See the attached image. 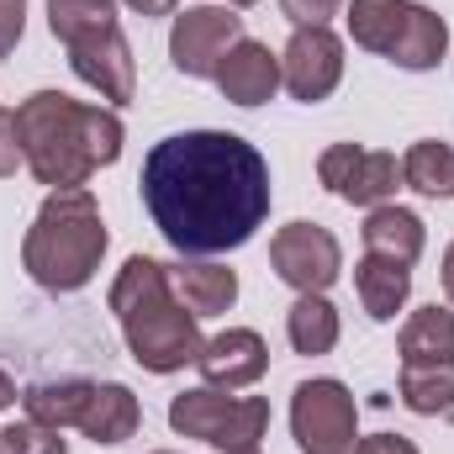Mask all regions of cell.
Returning <instances> with one entry per match:
<instances>
[{
  "label": "cell",
  "mask_w": 454,
  "mask_h": 454,
  "mask_svg": "<svg viewBox=\"0 0 454 454\" xmlns=\"http://www.w3.org/2000/svg\"><path fill=\"white\" fill-rule=\"evenodd\" d=\"M159 238L185 259L243 248L270 217V164L238 132H175L148 148L137 175Z\"/></svg>",
  "instance_id": "cell-1"
},
{
  "label": "cell",
  "mask_w": 454,
  "mask_h": 454,
  "mask_svg": "<svg viewBox=\"0 0 454 454\" xmlns=\"http://www.w3.org/2000/svg\"><path fill=\"white\" fill-rule=\"evenodd\" d=\"M16 127H21V159L48 191L90 185V175L116 164L127 143L116 106H85L64 90L27 96L16 106Z\"/></svg>",
  "instance_id": "cell-2"
},
{
  "label": "cell",
  "mask_w": 454,
  "mask_h": 454,
  "mask_svg": "<svg viewBox=\"0 0 454 454\" xmlns=\"http://www.w3.org/2000/svg\"><path fill=\"white\" fill-rule=\"evenodd\" d=\"M112 312L121 323V339L127 354L148 370V375H175L185 364H196L201 354V328L196 317L185 312V301L175 296L169 286V264L148 259V254H132L112 280Z\"/></svg>",
  "instance_id": "cell-3"
},
{
  "label": "cell",
  "mask_w": 454,
  "mask_h": 454,
  "mask_svg": "<svg viewBox=\"0 0 454 454\" xmlns=\"http://www.w3.org/2000/svg\"><path fill=\"white\" fill-rule=\"evenodd\" d=\"M106 243H112V232L101 223V207H96L90 185L48 191L43 212L32 217L27 238H21V264L43 291L69 296V291H85L96 280V270L106 259Z\"/></svg>",
  "instance_id": "cell-4"
},
{
  "label": "cell",
  "mask_w": 454,
  "mask_h": 454,
  "mask_svg": "<svg viewBox=\"0 0 454 454\" xmlns=\"http://www.w3.org/2000/svg\"><path fill=\"white\" fill-rule=\"evenodd\" d=\"M169 428L180 439H201L212 450H259L264 428H270V402L264 396H232L217 386H196L180 391L169 402Z\"/></svg>",
  "instance_id": "cell-5"
},
{
  "label": "cell",
  "mask_w": 454,
  "mask_h": 454,
  "mask_svg": "<svg viewBox=\"0 0 454 454\" xmlns=\"http://www.w3.org/2000/svg\"><path fill=\"white\" fill-rule=\"evenodd\" d=\"M291 434H296L301 454H354L359 450V402H354V391L333 375L301 380L291 391Z\"/></svg>",
  "instance_id": "cell-6"
},
{
  "label": "cell",
  "mask_w": 454,
  "mask_h": 454,
  "mask_svg": "<svg viewBox=\"0 0 454 454\" xmlns=\"http://www.w3.org/2000/svg\"><path fill=\"white\" fill-rule=\"evenodd\" d=\"M243 43V16L232 5H185L175 11L169 59L185 80H217L223 59Z\"/></svg>",
  "instance_id": "cell-7"
},
{
  "label": "cell",
  "mask_w": 454,
  "mask_h": 454,
  "mask_svg": "<svg viewBox=\"0 0 454 454\" xmlns=\"http://www.w3.org/2000/svg\"><path fill=\"white\" fill-rule=\"evenodd\" d=\"M270 264L296 296H307V291L328 296V286L343 275V248L323 223H286L270 238Z\"/></svg>",
  "instance_id": "cell-8"
},
{
  "label": "cell",
  "mask_w": 454,
  "mask_h": 454,
  "mask_svg": "<svg viewBox=\"0 0 454 454\" xmlns=\"http://www.w3.org/2000/svg\"><path fill=\"white\" fill-rule=\"evenodd\" d=\"M317 180L348 207H386L402 185V164H396V153H380V148L333 143L317 159Z\"/></svg>",
  "instance_id": "cell-9"
},
{
  "label": "cell",
  "mask_w": 454,
  "mask_h": 454,
  "mask_svg": "<svg viewBox=\"0 0 454 454\" xmlns=\"http://www.w3.org/2000/svg\"><path fill=\"white\" fill-rule=\"evenodd\" d=\"M339 80H343V37L328 32V27H296L286 53H280V85L296 101L317 106L339 90Z\"/></svg>",
  "instance_id": "cell-10"
},
{
  "label": "cell",
  "mask_w": 454,
  "mask_h": 454,
  "mask_svg": "<svg viewBox=\"0 0 454 454\" xmlns=\"http://www.w3.org/2000/svg\"><path fill=\"white\" fill-rule=\"evenodd\" d=\"M196 370H201V380L217 386V391H248V386L264 380V370H270V343L259 339L254 328H227V333L201 343Z\"/></svg>",
  "instance_id": "cell-11"
},
{
  "label": "cell",
  "mask_w": 454,
  "mask_h": 454,
  "mask_svg": "<svg viewBox=\"0 0 454 454\" xmlns=\"http://www.w3.org/2000/svg\"><path fill=\"white\" fill-rule=\"evenodd\" d=\"M69 69L106 101V106H127L132 90H137V74H132V48L121 37V27L106 37H90L80 48H69Z\"/></svg>",
  "instance_id": "cell-12"
},
{
  "label": "cell",
  "mask_w": 454,
  "mask_h": 454,
  "mask_svg": "<svg viewBox=\"0 0 454 454\" xmlns=\"http://www.w3.org/2000/svg\"><path fill=\"white\" fill-rule=\"evenodd\" d=\"M217 90L232 106H264L280 90V53H270V43L243 37L217 69Z\"/></svg>",
  "instance_id": "cell-13"
},
{
  "label": "cell",
  "mask_w": 454,
  "mask_h": 454,
  "mask_svg": "<svg viewBox=\"0 0 454 454\" xmlns=\"http://www.w3.org/2000/svg\"><path fill=\"white\" fill-rule=\"evenodd\" d=\"M354 291H359V307H364L370 323H396V312H402L407 296H412V264L364 254V259L354 264Z\"/></svg>",
  "instance_id": "cell-14"
},
{
  "label": "cell",
  "mask_w": 454,
  "mask_h": 454,
  "mask_svg": "<svg viewBox=\"0 0 454 454\" xmlns=\"http://www.w3.org/2000/svg\"><path fill=\"white\" fill-rule=\"evenodd\" d=\"M169 286H175V296L185 301L191 317H223V312H232V301H238V275L227 264H212V259L175 264L169 270Z\"/></svg>",
  "instance_id": "cell-15"
},
{
  "label": "cell",
  "mask_w": 454,
  "mask_h": 454,
  "mask_svg": "<svg viewBox=\"0 0 454 454\" xmlns=\"http://www.w3.org/2000/svg\"><path fill=\"white\" fill-rule=\"evenodd\" d=\"M137 423H143V407H137V396L121 386V380H96V396H90V407H85V418H80V434L90 439V444H127L132 434H137Z\"/></svg>",
  "instance_id": "cell-16"
},
{
  "label": "cell",
  "mask_w": 454,
  "mask_h": 454,
  "mask_svg": "<svg viewBox=\"0 0 454 454\" xmlns=\"http://www.w3.org/2000/svg\"><path fill=\"white\" fill-rule=\"evenodd\" d=\"M364 238V254H380V259H402V264H418L428 232H423V217L407 212V207H370V217L359 227Z\"/></svg>",
  "instance_id": "cell-17"
},
{
  "label": "cell",
  "mask_w": 454,
  "mask_h": 454,
  "mask_svg": "<svg viewBox=\"0 0 454 454\" xmlns=\"http://www.w3.org/2000/svg\"><path fill=\"white\" fill-rule=\"evenodd\" d=\"M444 53H450V27H444V16L428 11V5H412V11H407V27H402L396 48H391L386 59H391L396 69H407V74H428V69L444 64Z\"/></svg>",
  "instance_id": "cell-18"
},
{
  "label": "cell",
  "mask_w": 454,
  "mask_h": 454,
  "mask_svg": "<svg viewBox=\"0 0 454 454\" xmlns=\"http://www.w3.org/2000/svg\"><path fill=\"white\" fill-rule=\"evenodd\" d=\"M90 396H96V380L69 375V380H37V386H27V391H21V407H27L32 423H48V428H80Z\"/></svg>",
  "instance_id": "cell-19"
},
{
  "label": "cell",
  "mask_w": 454,
  "mask_h": 454,
  "mask_svg": "<svg viewBox=\"0 0 454 454\" xmlns=\"http://www.w3.org/2000/svg\"><path fill=\"white\" fill-rule=\"evenodd\" d=\"M339 307L323 296V291H307V296H296L291 301V312H286V339L296 354H307V359H317V354H328L333 343H339Z\"/></svg>",
  "instance_id": "cell-20"
},
{
  "label": "cell",
  "mask_w": 454,
  "mask_h": 454,
  "mask_svg": "<svg viewBox=\"0 0 454 454\" xmlns=\"http://www.w3.org/2000/svg\"><path fill=\"white\" fill-rule=\"evenodd\" d=\"M454 359V312L450 307H418L402 323V364H450Z\"/></svg>",
  "instance_id": "cell-21"
},
{
  "label": "cell",
  "mask_w": 454,
  "mask_h": 454,
  "mask_svg": "<svg viewBox=\"0 0 454 454\" xmlns=\"http://www.w3.org/2000/svg\"><path fill=\"white\" fill-rule=\"evenodd\" d=\"M407 11H412V0H348V37L364 53L386 59L407 27Z\"/></svg>",
  "instance_id": "cell-22"
},
{
  "label": "cell",
  "mask_w": 454,
  "mask_h": 454,
  "mask_svg": "<svg viewBox=\"0 0 454 454\" xmlns=\"http://www.w3.org/2000/svg\"><path fill=\"white\" fill-rule=\"evenodd\" d=\"M402 185L428 196V201H444L454 196V148L439 137H418L407 153H402Z\"/></svg>",
  "instance_id": "cell-23"
},
{
  "label": "cell",
  "mask_w": 454,
  "mask_h": 454,
  "mask_svg": "<svg viewBox=\"0 0 454 454\" xmlns=\"http://www.w3.org/2000/svg\"><path fill=\"white\" fill-rule=\"evenodd\" d=\"M116 0H48V32L64 43V48H80L90 37H106L116 32Z\"/></svg>",
  "instance_id": "cell-24"
},
{
  "label": "cell",
  "mask_w": 454,
  "mask_h": 454,
  "mask_svg": "<svg viewBox=\"0 0 454 454\" xmlns=\"http://www.w3.org/2000/svg\"><path fill=\"white\" fill-rule=\"evenodd\" d=\"M402 407L418 418L454 412V359L450 364H402Z\"/></svg>",
  "instance_id": "cell-25"
},
{
  "label": "cell",
  "mask_w": 454,
  "mask_h": 454,
  "mask_svg": "<svg viewBox=\"0 0 454 454\" xmlns=\"http://www.w3.org/2000/svg\"><path fill=\"white\" fill-rule=\"evenodd\" d=\"M0 454H69V444H64V428L21 418V423L0 428Z\"/></svg>",
  "instance_id": "cell-26"
},
{
  "label": "cell",
  "mask_w": 454,
  "mask_h": 454,
  "mask_svg": "<svg viewBox=\"0 0 454 454\" xmlns=\"http://www.w3.org/2000/svg\"><path fill=\"white\" fill-rule=\"evenodd\" d=\"M280 11L291 27H328L343 11V0H280Z\"/></svg>",
  "instance_id": "cell-27"
},
{
  "label": "cell",
  "mask_w": 454,
  "mask_h": 454,
  "mask_svg": "<svg viewBox=\"0 0 454 454\" xmlns=\"http://www.w3.org/2000/svg\"><path fill=\"white\" fill-rule=\"evenodd\" d=\"M21 164H27V159H21V127H16V112L0 106V180L16 175Z\"/></svg>",
  "instance_id": "cell-28"
},
{
  "label": "cell",
  "mask_w": 454,
  "mask_h": 454,
  "mask_svg": "<svg viewBox=\"0 0 454 454\" xmlns=\"http://www.w3.org/2000/svg\"><path fill=\"white\" fill-rule=\"evenodd\" d=\"M27 32V0H0V59L21 43Z\"/></svg>",
  "instance_id": "cell-29"
},
{
  "label": "cell",
  "mask_w": 454,
  "mask_h": 454,
  "mask_svg": "<svg viewBox=\"0 0 454 454\" xmlns=\"http://www.w3.org/2000/svg\"><path fill=\"white\" fill-rule=\"evenodd\" d=\"M354 454H418V444L402 439V434H370V439H359Z\"/></svg>",
  "instance_id": "cell-30"
},
{
  "label": "cell",
  "mask_w": 454,
  "mask_h": 454,
  "mask_svg": "<svg viewBox=\"0 0 454 454\" xmlns=\"http://www.w3.org/2000/svg\"><path fill=\"white\" fill-rule=\"evenodd\" d=\"M137 16H175L180 11V0H127Z\"/></svg>",
  "instance_id": "cell-31"
},
{
  "label": "cell",
  "mask_w": 454,
  "mask_h": 454,
  "mask_svg": "<svg viewBox=\"0 0 454 454\" xmlns=\"http://www.w3.org/2000/svg\"><path fill=\"white\" fill-rule=\"evenodd\" d=\"M439 280H444V296L454 301V243L444 248V270H439Z\"/></svg>",
  "instance_id": "cell-32"
},
{
  "label": "cell",
  "mask_w": 454,
  "mask_h": 454,
  "mask_svg": "<svg viewBox=\"0 0 454 454\" xmlns=\"http://www.w3.org/2000/svg\"><path fill=\"white\" fill-rule=\"evenodd\" d=\"M11 402H16V380H11V375H5V370H0V412H5V407H11Z\"/></svg>",
  "instance_id": "cell-33"
},
{
  "label": "cell",
  "mask_w": 454,
  "mask_h": 454,
  "mask_svg": "<svg viewBox=\"0 0 454 454\" xmlns=\"http://www.w3.org/2000/svg\"><path fill=\"white\" fill-rule=\"evenodd\" d=\"M227 5H232V11H243V5H259V0H227Z\"/></svg>",
  "instance_id": "cell-34"
},
{
  "label": "cell",
  "mask_w": 454,
  "mask_h": 454,
  "mask_svg": "<svg viewBox=\"0 0 454 454\" xmlns=\"http://www.w3.org/2000/svg\"><path fill=\"white\" fill-rule=\"evenodd\" d=\"M227 454H259V450H227Z\"/></svg>",
  "instance_id": "cell-35"
},
{
  "label": "cell",
  "mask_w": 454,
  "mask_h": 454,
  "mask_svg": "<svg viewBox=\"0 0 454 454\" xmlns=\"http://www.w3.org/2000/svg\"><path fill=\"white\" fill-rule=\"evenodd\" d=\"M159 454H169V450H159Z\"/></svg>",
  "instance_id": "cell-36"
}]
</instances>
